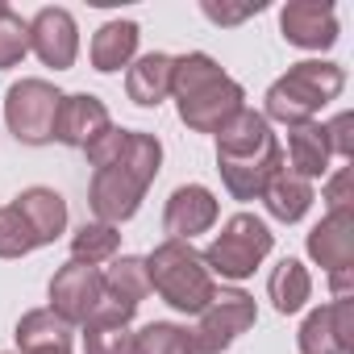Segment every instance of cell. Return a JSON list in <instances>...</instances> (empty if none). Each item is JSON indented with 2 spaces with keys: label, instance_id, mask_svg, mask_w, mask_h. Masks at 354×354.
<instances>
[{
  "label": "cell",
  "instance_id": "6da1fadb",
  "mask_svg": "<svg viewBox=\"0 0 354 354\" xmlns=\"http://www.w3.org/2000/svg\"><path fill=\"white\" fill-rule=\"evenodd\" d=\"M217 171L234 201H259L275 171H283V146L263 113L238 109L217 129Z\"/></svg>",
  "mask_w": 354,
  "mask_h": 354
},
{
  "label": "cell",
  "instance_id": "7a4b0ae2",
  "mask_svg": "<svg viewBox=\"0 0 354 354\" xmlns=\"http://www.w3.org/2000/svg\"><path fill=\"white\" fill-rule=\"evenodd\" d=\"M158 167H162V142L154 133L129 129V146L121 150V158L100 167V171H92L88 205H92L96 221H104V225L129 221L142 209V196L154 184Z\"/></svg>",
  "mask_w": 354,
  "mask_h": 354
},
{
  "label": "cell",
  "instance_id": "3957f363",
  "mask_svg": "<svg viewBox=\"0 0 354 354\" xmlns=\"http://www.w3.org/2000/svg\"><path fill=\"white\" fill-rule=\"evenodd\" d=\"M346 88V71L337 63H325V59H304V63H292L288 75H279L271 88H267V121H279V125H304L313 121L329 100H337Z\"/></svg>",
  "mask_w": 354,
  "mask_h": 354
},
{
  "label": "cell",
  "instance_id": "277c9868",
  "mask_svg": "<svg viewBox=\"0 0 354 354\" xmlns=\"http://www.w3.org/2000/svg\"><path fill=\"white\" fill-rule=\"evenodd\" d=\"M146 275H150V288L175 308V313H201L217 283H213V271L205 267L201 250H192V242H158L150 254H146Z\"/></svg>",
  "mask_w": 354,
  "mask_h": 354
},
{
  "label": "cell",
  "instance_id": "5b68a950",
  "mask_svg": "<svg viewBox=\"0 0 354 354\" xmlns=\"http://www.w3.org/2000/svg\"><path fill=\"white\" fill-rule=\"evenodd\" d=\"M271 246H275V234L267 230V221H259L254 213H234L201 259L221 279H246L259 271V263L271 254Z\"/></svg>",
  "mask_w": 354,
  "mask_h": 354
},
{
  "label": "cell",
  "instance_id": "8992f818",
  "mask_svg": "<svg viewBox=\"0 0 354 354\" xmlns=\"http://www.w3.org/2000/svg\"><path fill=\"white\" fill-rule=\"evenodd\" d=\"M63 92L46 80H17L5 92V121L9 133L26 146H46L55 142V117H59Z\"/></svg>",
  "mask_w": 354,
  "mask_h": 354
},
{
  "label": "cell",
  "instance_id": "52a82bcc",
  "mask_svg": "<svg viewBox=\"0 0 354 354\" xmlns=\"http://www.w3.org/2000/svg\"><path fill=\"white\" fill-rule=\"evenodd\" d=\"M196 329L192 333V350L196 354H221L230 350L254 321H259V308H254V296L242 292V288H221L213 292V300L196 313Z\"/></svg>",
  "mask_w": 354,
  "mask_h": 354
},
{
  "label": "cell",
  "instance_id": "ba28073f",
  "mask_svg": "<svg viewBox=\"0 0 354 354\" xmlns=\"http://www.w3.org/2000/svg\"><path fill=\"white\" fill-rule=\"evenodd\" d=\"M175 104H180V121H184L188 129H196V133H217L238 109H246V92H242L238 80L217 75V80L192 88L188 96H180Z\"/></svg>",
  "mask_w": 354,
  "mask_h": 354
},
{
  "label": "cell",
  "instance_id": "9c48e42d",
  "mask_svg": "<svg viewBox=\"0 0 354 354\" xmlns=\"http://www.w3.org/2000/svg\"><path fill=\"white\" fill-rule=\"evenodd\" d=\"M104 300V275L84 263H67L50 279V313H59L71 329L84 325Z\"/></svg>",
  "mask_w": 354,
  "mask_h": 354
},
{
  "label": "cell",
  "instance_id": "30bf717a",
  "mask_svg": "<svg viewBox=\"0 0 354 354\" xmlns=\"http://www.w3.org/2000/svg\"><path fill=\"white\" fill-rule=\"evenodd\" d=\"M30 50L55 67V71H67L80 55V26L67 9L50 5V9H38L34 21H30Z\"/></svg>",
  "mask_w": 354,
  "mask_h": 354
},
{
  "label": "cell",
  "instance_id": "8fae6325",
  "mask_svg": "<svg viewBox=\"0 0 354 354\" xmlns=\"http://www.w3.org/2000/svg\"><path fill=\"white\" fill-rule=\"evenodd\" d=\"M350 342H354V308H350V300H333V304L313 308L304 317L300 333H296L300 354H350Z\"/></svg>",
  "mask_w": 354,
  "mask_h": 354
},
{
  "label": "cell",
  "instance_id": "7c38bea8",
  "mask_svg": "<svg viewBox=\"0 0 354 354\" xmlns=\"http://www.w3.org/2000/svg\"><path fill=\"white\" fill-rule=\"evenodd\" d=\"M279 30L300 50H329L337 42V13L329 0H288L279 13Z\"/></svg>",
  "mask_w": 354,
  "mask_h": 354
},
{
  "label": "cell",
  "instance_id": "4fadbf2b",
  "mask_svg": "<svg viewBox=\"0 0 354 354\" xmlns=\"http://www.w3.org/2000/svg\"><path fill=\"white\" fill-rule=\"evenodd\" d=\"M213 221H217V196H213L205 184H180V188L167 196L162 230H167L175 242H192L196 234L213 230Z\"/></svg>",
  "mask_w": 354,
  "mask_h": 354
},
{
  "label": "cell",
  "instance_id": "5bb4252c",
  "mask_svg": "<svg viewBox=\"0 0 354 354\" xmlns=\"http://www.w3.org/2000/svg\"><path fill=\"white\" fill-rule=\"evenodd\" d=\"M109 125H113V117H109L104 100L92 96V92H75V96H63V104H59L55 142H63L71 150H88Z\"/></svg>",
  "mask_w": 354,
  "mask_h": 354
},
{
  "label": "cell",
  "instance_id": "9a60e30c",
  "mask_svg": "<svg viewBox=\"0 0 354 354\" xmlns=\"http://www.w3.org/2000/svg\"><path fill=\"white\" fill-rule=\"evenodd\" d=\"M308 259L329 275L354 271V209L325 213L308 234Z\"/></svg>",
  "mask_w": 354,
  "mask_h": 354
},
{
  "label": "cell",
  "instance_id": "2e32d148",
  "mask_svg": "<svg viewBox=\"0 0 354 354\" xmlns=\"http://www.w3.org/2000/svg\"><path fill=\"white\" fill-rule=\"evenodd\" d=\"M329 138H325V125L321 121H304V125H292L288 129V154L283 162H292L288 171H296L300 180H321L329 175Z\"/></svg>",
  "mask_w": 354,
  "mask_h": 354
},
{
  "label": "cell",
  "instance_id": "e0dca14e",
  "mask_svg": "<svg viewBox=\"0 0 354 354\" xmlns=\"http://www.w3.org/2000/svg\"><path fill=\"white\" fill-rule=\"evenodd\" d=\"M171 67H175V59L162 55V50H150V55L133 59L129 63V75H125L129 100L142 104V109H158L171 96Z\"/></svg>",
  "mask_w": 354,
  "mask_h": 354
},
{
  "label": "cell",
  "instance_id": "ac0fdd59",
  "mask_svg": "<svg viewBox=\"0 0 354 354\" xmlns=\"http://www.w3.org/2000/svg\"><path fill=\"white\" fill-rule=\"evenodd\" d=\"M13 209L26 217V225L34 230L38 246H50L63 230H67V201L55 192V188H26Z\"/></svg>",
  "mask_w": 354,
  "mask_h": 354
},
{
  "label": "cell",
  "instance_id": "d6986e66",
  "mask_svg": "<svg viewBox=\"0 0 354 354\" xmlns=\"http://www.w3.org/2000/svg\"><path fill=\"white\" fill-rule=\"evenodd\" d=\"M17 350L21 354H71V325L50 313V308H34L17 321Z\"/></svg>",
  "mask_w": 354,
  "mask_h": 354
},
{
  "label": "cell",
  "instance_id": "ffe728a7",
  "mask_svg": "<svg viewBox=\"0 0 354 354\" xmlns=\"http://www.w3.org/2000/svg\"><path fill=\"white\" fill-rule=\"evenodd\" d=\"M129 321L117 304L100 300V308L84 321V354H133V333Z\"/></svg>",
  "mask_w": 354,
  "mask_h": 354
},
{
  "label": "cell",
  "instance_id": "44dd1931",
  "mask_svg": "<svg viewBox=\"0 0 354 354\" xmlns=\"http://www.w3.org/2000/svg\"><path fill=\"white\" fill-rule=\"evenodd\" d=\"M138 21H104L96 34H92V46H88V55H92V67L100 71V75H113V71H121V67H129L133 63V55H138Z\"/></svg>",
  "mask_w": 354,
  "mask_h": 354
},
{
  "label": "cell",
  "instance_id": "7402d4cb",
  "mask_svg": "<svg viewBox=\"0 0 354 354\" xmlns=\"http://www.w3.org/2000/svg\"><path fill=\"white\" fill-rule=\"evenodd\" d=\"M150 296V275H146V259L138 254H121L113 259V267L104 271V300L117 304L125 317L138 313V304Z\"/></svg>",
  "mask_w": 354,
  "mask_h": 354
},
{
  "label": "cell",
  "instance_id": "603a6c76",
  "mask_svg": "<svg viewBox=\"0 0 354 354\" xmlns=\"http://www.w3.org/2000/svg\"><path fill=\"white\" fill-rule=\"evenodd\" d=\"M263 205H267V213L275 217V221H283V225H292V221H300L308 209H313V184L308 180H300L296 171H275V180L263 188V196H259Z\"/></svg>",
  "mask_w": 354,
  "mask_h": 354
},
{
  "label": "cell",
  "instance_id": "cb8c5ba5",
  "mask_svg": "<svg viewBox=\"0 0 354 354\" xmlns=\"http://www.w3.org/2000/svg\"><path fill=\"white\" fill-rule=\"evenodd\" d=\"M267 296H271V304H275V313H300L304 304H308V296H313V275H308V267L304 263H296V259H283L271 275H267Z\"/></svg>",
  "mask_w": 354,
  "mask_h": 354
},
{
  "label": "cell",
  "instance_id": "d4e9b609",
  "mask_svg": "<svg viewBox=\"0 0 354 354\" xmlns=\"http://www.w3.org/2000/svg\"><path fill=\"white\" fill-rule=\"evenodd\" d=\"M121 246V234L117 225H104V221H84L71 238V263H84V267H96V263H109Z\"/></svg>",
  "mask_w": 354,
  "mask_h": 354
},
{
  "label": "cell",
  "instance_id": "484cf974",
  "mask_svg": "<svg viewBox=\"0 0 354 354\" xmlns=\"http://www.w3.org/2000/svg\"><path fill=\"white\" fill-rule=\"evenodd\" d=\"M133 354H196L192 333L175 321H150L133 333Z\"/></svg>",
  "mask_w": 354,
  "mask_h": 354
},
{
  "label": "cell",
  "instance_id": "4316f807",
  "mask_svg": "<svg viewBox=\"0 0 354 354\" xmlns=\"http://www.w3.org/2000/svg\"><path fill=\"white\" fill-rule=\"evenodd\" d=\"M30 55V21H21V13H13L0 0V71L17 67Z\"/></svg>",
  "mask_w": 354,
  "mask_h": 354
},
{
  "label": "cell",
  "instance_id": "83f0119b",
  "mask_svg": "<svg viewBox=\"0 0 354 354\" xmlns=\"http://www.w3.org/2000/svg\"><path fill=\"white\" fill-rule=\"evenodd\" d=\"M30 250H38L34 230L26 225V217L13 205H5L0 209V259H26Z\"/></svg>",
  "mask_w": 354,
  "mask_h": 354
},
{
  "label": "cell",
  "instance_id": "f1b7e54d",
  "mask_svg": "<svg viewBox=\"0 0 354 354\" xmlns=\"http://www.w3.org/2000/svg\"><path fill=\"white\" fill-rule=\"evenodd\" d=\"M125 146H129V129H121V125H109V129H104V133H100V138H96V142H92V146H88L84 154H88V162H92V167L100 171V167L117 162Z\"/></svg>",
  "mask_w": 354,
  "mask_h": 354
},
{
  "label": "cell",
  "instance_id": "f546056e",
  "mask_svg": "<svg viewBox=\"0 0 354 354\" xmlns=\"http://www.w3.org/2000/svg\"><path fill=\"white\" fill-rule=\"evenodd\" d=\"M263 9H267L263 0H250V5H225V0L217 5V0H205V5H201V13L213 26H238V21H246L250 13H263Z\"/></svg>",
  "mask_w": 354,
  "mask_h": 354
},
{
  "label": "cell",
  "instance_id": "4dcf8cb0",
  "mask_svg": "<svg viewBox=\"0 0 354 354\" xmlns=\"http://www.w3.org/2000/svg\"><path fill=\"white\" fill-rule=\"evenodd\" d=\"M325 201H329V213H337V209H354V171H350V167H337V171L329 175Z\"/></svg>",
  "mask_w": 354,
  "mask_h": 354
},
{
  "label": "cell",
  "instance_id": "1f68e13d",
  "mask_svg": "<svg viewBox=\"0 0 354 354\" xmlns=\"http://www.w3.org/2000/svg\"><path fill=\"white\" fill-rule=\"evenodd\" d=\"M354 113H337L329 125H325V138H329V154L337 158H354Z\"/></svg>",
  "mask_w": 354,
  "mask_h": 354
}]
</instances>
